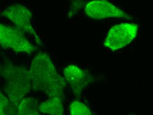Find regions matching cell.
<instances>
[{
	"label": "cell",
	"mask_w": 153,
	"mask_h": 115,
	"mask_svg": "<svg viewBox=\"0 0 153 115\" xmlns=\"http://www.w3.org/2000/svg\"><path fill=\"white\" fill-rule=\"evenodd\" d=\"M0 16L8 19L24 33L33 36L36 44H42V41L32 25V14L27 7L21 4L12 5L2 11Z\"/></svg>",
	"instance_id": "obj_4"
},
{
	"label": "cell",
	"mask_w": 153,
	"mask_h": 115,
	"mask_svg": "<svg viewBox=\"0 0 153 115\" xmlns=\"http://www.w3.org/2000/svg\"><path fill=\"white\" fill-rule=\"evenodd\" d=\"M61 100L59 98H49L39 104L40 113L48 115H63L64 109Z\"/></svg>",
	"instance_id": "obj_8"
},
{
	"label": "cell",
	"mask_w": 153,
	"mask_h": 115,
	"mask_svg": "<svg viewBox=\"0 0 153 115\" xmlns=\"http://www.w3.org/2000/svg\"><path fill=\"white\" fill-rule=\"evenodd\" d=\"M63 75L64 79L71 86L75 98H80L87 82L85 72L76 65H71L64 68Z\"/></svg>",
	"instance_id": "obj_7"
},
{
	"label": "cell",
	"mask_w": 153,
	"mask_h": 115,
	"mask_svg": "<svg viewBox=\"0 0 153 115\" xmlns=\"http://www.w3.org/2000/svg\"><path fill=\"white\" fill-rule=\"evenodd\" d=\"M70 114L72 115H91L92 112L87 105L79 101L73 102L69 106Z\"/></svg>",
	"instance_id": "obj_11"
},
{
	"label": "cell",
	"mask_w": 153,
	"mask_h": 115,
	"mask_svg": "<svg viewBox=\"0 0 153 115\" xmlns=\"http://www.w3.org/2000/svg\"><path fill=\"white\" fill-rule=\"evenodd\" d=\"M17 113V108L13 105L9 99L0 90V115H15Z\"/></svg>",
	"instance_id": "obj_10"
},
{
	"label": "cell",
	"mask_w": 153,
	"mask_h": 115,
	"mask_svg": "<svg viewBox=\"0 0 153 115\" xmlns=\"http://www.w3.org/2000/svg\"><path fill=\"white\" fill-rule=\"evenodd\" d=\"M0 46L4 49L12 50L17 53L31 54L37 47L30 43L24 32L16 26L0 23Z\"/></svg>",
	"instance_id": "obj_3"
},
{
	"label": "cell",
	"mask_w": 153,
	"mask_h": 115,
	"mask_svg": "<svg viewBox=\"0 0 153 115\" xmlns=\"http://www.w3.org/2000/svg\"><path fill=\"white\" fill-rule=\"evenodd\" d=\"M0 75L4 80V90L10 102L18 108L19 104L32 90L29 70L7 62L1 66Z\"/></svg>",
	"instance_id": "obj_2"
},
{
	"label": "cell",
	"mask_w": 153,
	"mask_h": 115,
	"mask_svg": "<svg viewBox=\"0 0 153 115\" xmlns=\"http://www.w3.org/2000/svg\"><path fill=\"white\" fill-rule=\"evenodd\" d=\"M29 71L33 90L42 92L49 98L63 99L66 80L58 73L48 54L44 52L37 54L31 63Z\"/></svg>",
	"instance_id": "obj_1"
},
{
	"label": "cell",
	"mask_w": 153,
	"mask_h": 115,
	"mask_svg": "<svg viewBox=\"0 0 153 115\" xmlns=\"http://www.w3.org/2000/svg\"><path fill=\"white\" fill-rule=\"evenodd\" d=\"M85 13L87 16L94 19L110 17L131 19V17L107 0H93L86 5Z\"/></svg>",
	"instance_id": "obj_6"
},
{
	"label": "cell",
	"mask_w": 153,
	"mask_h": 115,
	"mask_svg": "<svg viewBox=\"0 0 153 115\" xmlns=\"http://www.w3.org/2000/svg\"><path fill=\"white\" fill-rule=\"evenodd\" d=\"M137 31L136 24L122 23L115 25L108 32L104 46L113 51L121 49L135 39Z\"/></svg>",
	"instance_id": "obj_5"
},
{
	"label": "cell",
	"mask_w": 153,
	"mask_h": 115,
	"mask_svg": "<svg viewBox=\"0 0 153 115\" xmlns=\"http://www.w3.org/2000/svg\"><path fill=\"white\" fill-rule=\"evenodd\" d=\"M38 100L33 97H25L17 108L18 115H37L40 113Z\"/></svg>",
	"instance_id": "obj_9"
},
{
	"label": "cell",
	"mask_w": 153,
	"mask_h": 115,
	"mask_svg": "<svg viewBox=\"0 0 153 115\" xmlns=\"http://www.w3.org/2000/svg\"><path fill=\"white\" fill-rule=\"evenodd\" d=\"M1 65H0V70H1Z\"/></svg>",
	"instance_id": "obj_12"
}]
</instances>
